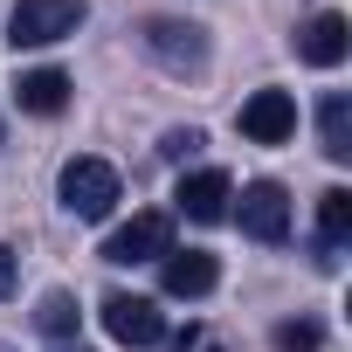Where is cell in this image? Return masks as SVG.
I'll list each match as a JSON object with an SVG mask.
<instances>
[{
  "mask_svg": "<svg viewBox=\"0 0 352 352\" xmlns=\"http://www.w3.org/2000/svg\"><path fill=\"white\" fill-rule=\"evenodd\" d=\"M297 56H304L311 69H338V63L352 56V21H345V14H331V8H324V14H311V21H304V35H297Z\"/></svg>",
  "mask_w": 352,
  "mask_h": 352,
  "instance_id": "obj_10",
  "label": "cell"
},
{
  "mask_svg": "<svg viewBox=\"0 0 352 352\" xmlns=\"http://www.w3.org/2000/svg\"><path fill=\"white\" fill-rule=\"evenodd\" d=\"M145 49H152V63H166L173 76H187V69L208 63V42H201L194 21H145Z\"/></svg>",
  "mask_w": 352,
  "mask_h": 352,
  "instance_id": "obj_8",
  "label": "cell"
},
{
  "mask_svg": "<svg viewBox=\"0 0 352 352\" xmlns=\"http://www.w3.org/2000/svg\"><path fill=\"white\" fill-rule=\"evenodd\" d=\"M221 283V263L208 249H166L159 256V290L166 297H208Z\"/></svg>",
  "mask_w": 352,
  "mask_h": 352,
  "instance_id": "obj_9",
  "label": "cell"
},
{
  "mask_svg": "<svg viewBox=\"0 0 352 352\" xmlns=\"http://www.w3.org/2000/svg\"><path fill=\"white\" fill-rule=\"evenodd\" d=\"M352 242V194L345 187H324L318 194V263L338 270V249Z\"/></svg>",
  "mask_w": 352,
  "mask_h": 352,
  "instance_id": "obj_11",
  "label": "cell"
},
{
  "mask_svg": "<svg viewBox=\"0 0 352 352\" xmlns=\"http://www.w3.org/2000/svg\"><path fill=\"white\" fill-rule=\"evenodd\" d=\"M14 104H21L28 118H56V111L69 104V76H63V69H21Z\"/></svg>",
  "mask_w": 352,
  "mask_h": 352,
  "instance_id": "obj_12",
  "label": "cell"
},
{
  "mask_svg": "<svg viewBox=\"0 0 352 352\" xmlns=\"http://www.w3.org/2000/svg\"><path fill=\"white\" fill-rule=\"evenodd\" d=\"M235 131H242L249 145H283V138L297 131V97H290V90H256V97L235 111Z\"/></svg>",
  "mask_w": 352,
  "mask_h": 352,
  "instance_id": "obj_6",
  "label": "cell"
},
{
  "mask_svg": "<svg viewBox=\"0 0 352 352\" xmlns=\"http://www.w3.org/2000/svg\"><path fill=\"white\" fill-rule=\"evenodd\" d=\"M270 345H276V352H318V345H324V331H318L311 318H283V324L270 331Z\"/></svg>",
  "mask_w": 352,
  "mask_h": 352,
  "instance_id": "obj_15",
  "label": "cell"
},
{
  "mask_svg": "<svg viewBox=\"0 0 352 352\" xmlns=\"http://www.w3.org/2000/svg\"><path fill=\"white\" fill-rule=\"evenodd\" d=\"M76 318H83V311H76V297H69V290H49V297H42V311H35V324H42L49 338H76Z\"/></svg>",
  "mask_w": 352,
  "mask_h": 352,
  "instance_id": "obj_14",
  "label": "cell"
},
{
  "mask_svg": "<svg viewBox=\"0 0 352 352\" xmlns=\"http://www.w3.org/2000/svg\"><path fill=\"white\" fill-rule=\"evenodd\" d=\"M97 318H104V331L118 338V345H159L166 338V318H159V304L152 297H131V290H111L104 304H97Z\"/></svg>",
  "mask_w": 352,
  "mask_h": 352,
  "instance_id": "obj_5",
  "label": "cell"
},
{
  "mask_svg": "<svg viewBox=\"0 0 352 352\" xmlns=\"http://www.w3.org/2000/svg\"><path fill=\"white\" fill-rule=\"evenodd\" d=\"M201 145H208V138H201V131H194V124H173V131H166V138H159V159H173V166H187V159H194V152H201Z\"/></svg>",
  "mask_w": 352,
  "mask_h": 352,
  "instance_id": "obj_16",
  "label": "cell"
},
{
  "mask_svg": "<svg viewBox=\"0 0 352 352\" xmlns=\"http://www.w3.org/2000/svg\"><path fill=\"white\" fill-rule=\"evenodd\" d=\"M228 214L242 221V235L249 242H290V194L276 187V180H249L242 187V201H228Z\"/></svg>",
  "mask_w": 352,
  "mask_h": 352,
  "instance_id": "obj_3",
  "label": "cell"
},
{
  "mask_svg": "<svg viewBox=\"0 0 352 352\" xmlns=\"http://www.w3.org/2000/svg\"><path fill=\"white\" fill-rule=\"evenodd\" d=\"M56 194H63V208H69L76 221H104L124 187H118V166H111V159L76 152V159H63V173H56Z\"/></svg>",
  "mask_w": 352,
  "mask_h": 352,
  "instance_id": "obj_1",
  "label": "cell"
},
{
  "mask_svg": "<svg viewBox=\"0 0 352 352\" xmlns=\"http://www.w3.org/2000/svg\"><path fill=\"white\" fill-rule=\"evenodd\" d=\"M159 345H166V352H194V345H201V331H194V324H187V331H180V338H159Z\"/></svg>",
  "mask_w": 352,
  "mask_h": 352,
  "instance_id": "obj_18",
  "label": "cell"
},
{
  "mask_svg": "<svg viewBox=\"0 0 352 352\" xmlns=\"http://www.w3.org/2000/svg\"><path fill=\"white\" fill-rule=\"evenodd\" d=\"M90 21L83 0H14V14H8V42L14 49H49L63 35H76Z\"/></svg>",
  "mask_w": 352,
  "mask_h": 352,
  "instance_id": "obj_2",
  "label": "cell"
},
{
  "mask_svg": "<svg viewBox=\"0 0 352 352\" xmlns=\"http://www.w3.org/2000/svg\"><path fill=\"white\" fill-rule=\"evenodd\" d=\"M228 201H235V180L221 166H201V173H187L180 180V194H173V208H180L194 228H214V221H228Z\"/></svg>",
  "mask_w": 352,
  "mask_h": 352,
  "instance_id": "obj_7",
  "label": "cell"
},
{
  "mask_svg": "<svg viewBox=\"0 0 352 352\" xmlns=\"http://www.w3.org/2000/svg\"><path fill=\"white\" fill-rule=\"evenodd\" d=\"M166 249H173V214L145 208V214H131L124 228H111V242H104V263L131 270V263H159Z\"/></svg>",
  "mask_w": 352,
  "mask_h": 352,
  "instance_id": "obj_4",
  "label": "cell"
},
{
  "mask_svg": "<svg viewBox=\"0 0 352 352\" xmlns=\"http://www.w3.org/2000/svg\"><path fill=\"white\" fill-rule=\"evenodd\" d=\"M76 352H83V345H76Z\"/></svg>",
  "mask_w": 352,
  "mask_h": 352,
  "instance_id": "obj_19",
  "label": "cell"
},
{
  "mask_svg": "<svg viewBox=\"0 0 352 352\" xmlns=\"http://www.w3.org/2000/svg\"><path fill=\"white\" fill-rule=\"evenodd\" d=\"M14 276H21V263H14V249H8V242H0V297L14 290Z\"/></svg>",
  "mask_w": 352,
  "mask_h": 352,
  "instance_id": "obj_17",
  "label": "cell"
},
{
  "mask_svg": "<svg viewBox=\"0 0 352 352\" xmlns=\"http://www.w3.org/2000/svg\"><path fill=\"white\" fill-rule=\"evenodd\" d=\"M318 145H324V159H352V97L345 90H331L324 104H318Z\"/></svg>",
  "mask_w": 352,
  "mask_h": 352,
  "instance_id": "obj_13",
  "label": "cell"
}]
</instances>
